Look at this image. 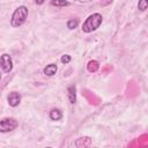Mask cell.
I'll return each instance as SVG.
<instances>
[{
	"label": "cell",
	"instance_id": "14",
	"mask_svg": "<svg viewBox=\"0 0 148 148\" xmlns=\"http://www.w3.org/2000/svg\"><path fill=\"white\" fill-rule=\"evenodd\" d=\"M60 60H61V62H62V64H68V62L72 60V58H71V56H69V54H64V56L61 57V59H60Z\"/></svg>",
	"mask_w": 148,
	"mask_h": 148
},
{
	"label": "cell",
	"instance_id": "4",
	"mask_svg": "<svg viewBox=\"0 0 148 148\" xmlns=\"http://www.w3.org/2000/svg\"><path fill=\"white\" fill-rule=\"evenodd\" d=\"M0 67L3 69V72L6 73H9L13 68V60L10 58L9 54L7 53H3L1 57H0Z\"/></svg>",
	"mask_w": 148,
	"mask_h": 148
},
{
	"label": "cell",
	"instance_id": "15",
	"mask_svg": "<svg viewBox=\"0 0 148 148\" xmlns=\"http://www.w3.org/2000/svg\"><path fill=\"white\" fill-rule=\"evenodd\" d=\"M113 0H104L103 2H102V6H106V5H109L110 2H112Z\"/></svg>",
	"mask_w": 148,
	"mask_h": 148
},
{
	"label": "cell",
	"instance_id": "2",
	"mask_svg": "<svg viewBox=\"0 0 148 148\" xmlns=\"http://www.w3.org/2000/svg\"><path fill=\"white\" fill-rule=\"evenodd\" d=\"M28 8L25 7V6H20V7H17L15 10H14V13H13V15H12V18H10V25L13 27V28H18V27H21L24 22H25V20H27V17H28Z\"/></svg>",
	"mask_w": 148,
	"mask_h": 148
},
{
	"label": "cell",
	"instance_id": "17",
	"mask_svg": "<svg viewBox=\"0 0 148 148\" xmlns=\"http://www.w3.org/2000/svg\"><path fill=\"white\" fill-rule=\"evenodd\" d=\"M0 80H1V74H0Z\"/></svg>",
	"mask_w": 148,
	"mask_h": 148
},
{
	"label": "cell",
	"instance_id": "16",
	"mask_svg": "<svg viewBox=\"0 0 148 148\" xmlns=\"http://www.w3.org/2000/svg\"><path fill=\"white\" fill-rule=\"evenodd\" d=\"M36 3L37 5H42V3H44V0H36Z\"/></svg>",
	"mask_w": 148,
	"mask_h": 148
},
{
	"label": "cell",
	"instance_id": "3",
	"mask_svg": "<svg viewBox=\"0 0 148 148\" xmlns=\"http://www.w3.org/2000/svg\"><path fill=\"white\" fill-rule=\"evenodd\" d=\"M17 126H18V124L14 118H3L0 120V132L1 133L10 132V131L15 130Z\"/></svg>",
	"mask_w": 148,
	"mask_h": 148
},
{
	"label": "cell",
	"instance_id": "7",
	"mask_svg": "<svg viewBox=\"0 0 148 148\" xmlns=\"http://www.w3.org/2000/svg\"><path fill=\"white\" fill-rule=\"evenodd\" d=\"M67 97L69 99V103L74 104L76 102V88H75V86H69L67 88Z\"/></svg>",
	"mask_w": 148,
	"mask_h": 148
},
{
	"label": "cell",
	"instance_id": "11",
	"mask_svg": "<svg viewBox=\"0 0 148 148\" xmlns=\"http://www.w3.org/2000/svg\"><path fill=\"white\" fill-rule=\"evenodd\" d=\"M51 5L56 7H65V6H68L69 2L66 0H51Z\"/></svg>",
	"mask_w": 148,
	"mask_h": 148
},
{
	"label": "cell",
	"instance_id": "6",
	"mask_svg": "<svg viewBox=\"0 0 148 148\" xmlns=\"http://www.w3.org/2000/svg\"><path fill=\"white\" fill-rule=\"evenodd\" d=\"M91 138L89 136H82V138H79L76 141H75V146L77 148H82V147H88L91 145Z\"/></svg>",
	"mask_w": 148,
	"mask_h": 148
},
{
	"label": "cell",
	"instance_id": "9",
	"mask_svg": "<svg viewBox=\"0 0 148 148\" xmlns=\"http://www.w3.org/2000/svg\"><path fill=\"white\" fill-rule=\"evenodd\" d=\"M62 117V113L59 109H52L50 111V118L51 120H60Z\"/></svg>",
	"mask_w": 148,
	"mask_h": 148
},
{
	"label": "cell",
	"instance_id": "1",
	"mask_svg": "<svg viewBox=\"0 0 148 148\" xmlns=\"http://www.w3.org/2000/svg\"><path fill=\"white\" fill-rule=\"evenodd\" d=\"M102 21H103V17L99 13H94V14L89 15L87 17V20L83 22V25H82L83 32L88 34V32H91V31L96 30L102 24Z\"/></svg>",
	"mask_w": 148,
	"mask_h": 148
},
{
	"label": "cell",
	"instance_id": "10",
	"mask_svg": "<svg viewBox=\"0 0 148 148\" xmlns=\"http://www.w3.org/2000/svg\"><path fill=\"white\" fill-rule=\"evenodd\" d=\"M87 68H88L89 72L94 73V72H96V71L99 68V65H98V62H97L96 60H90V61L88 62V65H87Z\"/></svg>",
	"mask_w": 148,
	"mask_h": 148
},
{
	"label": "cell",
	"instance_id": "5",
	"mask_svg": "<svg viewBox=\"0 0 148 148\" xmlns=\"http://www.w3.org/2000/svg\"><path fill=\"white\" fill-rule=\"evenodd\" d=\"M7 101H8V104H9L10 106L15 108V106H17V105L20 104V102H21V96H20L18 92L12 91V92L8 95V97H7Z\"/></svg>",
	"mask_w": 148,
	"mask_h": 148
},
{
	"label": "cell",
	"instance_id": "13",
	"mask_svg": "<svg viewBox=\"0 0 148 148\" xmlns=\"http://www.w3.org/2000/svg\"><path fill=\"white\" fill-rule=\"evenodd\" d=\"M77 25H79V20L77 18H73V20H69L67 22V28L68 29H75Z\"/></svg>",
	"mask_w": 148,
	"mask_h": 148
},
{
	"label": "cell",
	"instance_id": "12",
	"mask_svg": "<svg viewBox=\"0 0 148 148\" xmlns=\"http://www.w3.org/2000/svg\"><path fill=\"white\" fill-rule=\"evenodd\" d=\"M147 7H148V0H139V2H138V8H139V10L145 12V10L147 9Z\"/></svg>",
	"mask_w": 148,
	"mask_h": 148
},
{
	"label": "cell",
	"instance_id": "8",
	"mask_svg": "<svg viewBox=\"0 0 148 148\" xmlns=\"http://www.w3.org/2000/svg\"><path fill=\"white\" fill-rule=\"evenodd\" d=\"M57 69H58V67H57L56 64H50L44 68V74L47 75V76H52L57 73Z\"/></svg>",
	"mask_w": 148,
	"mask_h": 148
}]
</instances>
